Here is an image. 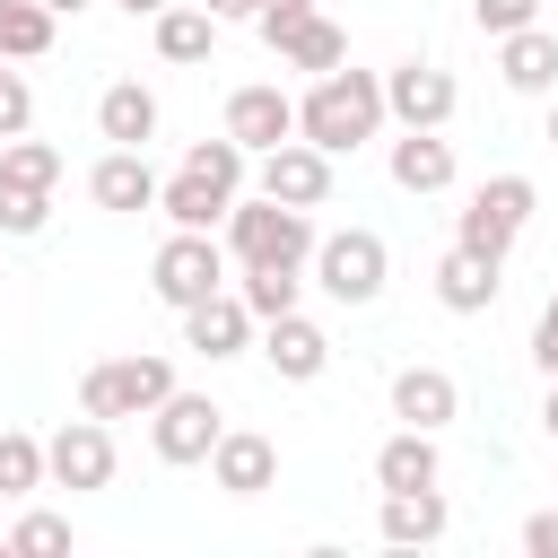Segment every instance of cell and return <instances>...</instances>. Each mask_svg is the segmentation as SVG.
<instances>
[{"label": "cell", "mask_w": 558, "mask_h": 558, "mask_svg": "<svg viewBox=\"0 0 558 558\" xmlns=\"http://www.w3.org/2000/svg\"><path fill=\"white\" fill-rule=\"evenodd\" d=\"M532 366L541 375H558V296L541 305V323H532Z\"/></svg>", "instance_id": "obj_34"}, {"label": "cell", "mask_w": 558, "mask_h": 558, "mask_svg": "<svg viewBox=\"0 0 558 558\" xmlns=\"http://www.w3.org/2000/svg\"><path fill=\"white\" fill-rule=\"evenodd\" d=\"M453 105H462L453 70H436V61H392V70H384V113H392L401 131H445Z\"/></svg>", "instance_id": "obj_9"}, {"label": "cell", "mask_w": 558, "mask_h": 558, "mask_svg": "<svg viewBox=\"0 0 558 558\" xmlns=\"http://www.w3.org/2000/svg\"><path fill=\"white\" fill-rule=\"evenodd\" d=\"M0 514H9V497H0ZM0 532H9V523H0Z\"/></svg>", "instance_id": "obj_41"}, {"label": "cell", "mask_w": 558, "mask_h": 558, "mask_svg": "<svg viewBox=\"0 0 558 558\" xmlns=\"http://www.w3.org/2000/svg\"><path fill=\"white\" fill-rule=\"evenodd\" d=\"M209 480H218L227 497H262V488L279 480V445H270L262 427H227L218 453H209Z\"/></svg>", "instance_id": "obj_14"}, {"label": "cell", "mask_w": 558, "mask_h": 558, "mask_svg": "<svg viewBox=\"0 0 558 558\" xmlns=\"http://www.w3.org/2000/svg\"><path fill=\"white\" fill-rule=\"evenodd\" d=\"M218 436H227V410H218L209 392H183V384H174V392L148 410V445H157V462H174V471H183V462H209Z\"/></svg>", "instance_id": "obj_7"}, {"label": "cell", "mask_w": 558, "mask_h": 558, "mask_svg": "<svg viewBox=\"0 0 558 558\" xmlns=\"http://www.w3.org/2000/svg\"><path fill=\"white\" fill-rule=\"evenodd\" d=\"M235 296L262 314V323H279V314H296V296H305V270H279V262H253L244 279H235Z\"/></svg>", "instance_id": "obj_27"}, {"label": "cell", "mask_w": 558, "mask_h": 558, "mask_svg": "<svg viewBox=\"0 0 558 558\" xmlns=\"http://www.w3.org/2000/svg\"><path fill=\"white\" fill-rule=\"evenodd\" d=\"M262 357H270L279 384H314L331 366V331L314 314H279V323H262Z\"/></svg>", "instance_id": "obj_13"}, {"label": "cell", "mask_w": 558, "mask_h": 558, "mask_svg": "<svg viewBox=\"0 0 558 558\" xmlns=\"http://www.w3.org/2000/svg\"><path fill=\"white\" fill-rule=\"evenodd\" d=\"M52 9L44 0H0V61H44L52 52Z\"/></svg>", "instance_id": "obj_26"}, {"label": "cell", "mask_w": 558, "mask_h": 558, "mask_svg": "<svg viewBox=\"0 0 558 558\" xmlns=\"http://www.w3.org/2000/svg\"><path fill=\"white\" fill-rule=\"evenodd\" d=\"M227 131L262 157V148L296 140V96H288V87H235V96H227Z\"/></svg>", "instance_id": "obj_15"}, {"label": "cell", "mask_w": 558, "mask_h": 558, "mask_svg": "<svg viewBox=\"0 0 558 558\" xmlns=\"http://www.w3.org/2000/svg\"><path fill=\"white\" fill-rule=\"evenodd\" d=\"M305 279H314L331 305H375V296H384V279H392V253H384V235H375V227H331V235L314 244Z\"/></svg>", "instance_id": "obj_5"}, {"label": "cell", "mask_w": 558, "mask_h": 558, "mask_svg": "<svg viewBox=\"0 0 558 558\" xmlns=\"http://www.w3.org/2000/svg\"><path fill=\"white\" fill-rule=\"evenodd\" d=\"M244 192H227V183H209V174H192V166H174L166 174V192H157V209H166V227H227V209H235Z\"/></svg>", "instance_id": "obj_20"}, {"label": "cell", "mask_w": 558, "mask_h": 558, "mask_svg": "<svg viewBox=\"0 0 558 558\" xmlns=\"http://www.w3.org/2000/svg\"><path fill=\"white\" fill-rule=\"evenodd\" d=\"M201 9H209L218 26H227V17H262V0H201Z\"/></svg>", "instance_id": "obj_36"}, {"label": "cell", "mask_w": 558, "mask_h": 558, "mask_svg": "<svg viewBox=\"0 0 558 558\" xmlns=\"http://www.w3.org/2000/svg\"><path fill=\"white\" fill-rule=\"evenodd\" d=\"M471 17H480V35L497 44V35H514V26H541V0H471Z\"/></svg>", "instance_id": "obj_33"}, {"label": "cell", "mask_w": 558, "mask_h": 558, "mask_svg": "<svg viewBox=\"0 0 558 558\" xmlns=\"http://www.w3.org/2000/svg\"><path fill=\"white\" fill-rule=\"evenodd\" d=\"M445 523H453L445 488H384V514H375V532H384L392 549H427V541H445Z\"/></svg>", "instance_id": "obj_17"}, {"label": "cell", "mask_w": 558, "mask_h": 558, "mask_svg": "<svg viewBox=\"0 0 558 558\" xmlns=\"http://www.w3.org/2000/svg\"><path fill=\"white\" fill-rule=\"evenodd\" d=\"M0 183H26V192H52L61 183V148L52 140H0Z\"/></svg>", "instance_id": "obj_29"}, {"label": "cell", "mask_w": 558, "mask_h": 558, "mask_svg": "<svg viewBox=\"0 0 558 558\" xmlns=\"http://www.w3.org/2000/svg\"><path fill=\"white\" fill-rule=\"evenodd\" d=\"M497 78H506L514 96H549V87H558V35H549V26L497 35Z\"/></svg>", "instance_id": "obj_19"}, {"label": "cell", "mask_w": 558, "mask_h": 558, "mask_svg": "<svg viewBox=\"0 0 558 558\" xmlns=\"http://www.w3.org/2000/svg\"><path fill=\"white\" fill-rule=\"evenodd\" d=\"M541 427H549V445H558V375H549V401H541Z\"/></svg>", "instance_id": "obj_38"}, {"label": "cell", "mask_w": 558, "mask_h": 558, "mask_svg": "<svg viewBox=\"0 0 558 558\" xmlns=\"http://www.w3.org/2000/svg\"><path fill=\"white\" fill-rule=\"evenodd\" d=\"M445 480V453H436V427H392L375 445V488H436Z\"/></svg>", "instance_id": "obj_18"}, {"label": "cell", "mask_w": 558, "mask_h": 558, "mask_svg": "<svg viewBox=\"0 0 558 558\" xmlns=\"http://www.w3.org/2000/svg\"><path fill=\"white\" fill-rule=\"evenodd\" d=\"M227 270H235V253H227V235L218 227H174L166 244H157V262H148V288H157V305H201V296H218L227 288Z\"/></svg>", "instance_id": "obj_3"}, {"label": "cell", "mask_w": 558, "mask_h": 558, "mask_svg": "<svg viewBox=\"0 0 558 558\" xmlns=\"http://www.w3.org/2000/svg\"><path fill=\"white\" fill-rule=\"evenodd\" d=\"M96 131H105L113 148H148V140H157V96H148L140 78H113V87L96 96Z\"/></svg>", "instance_id": "obj_22"}, {"label": "cell", "mask_w": 558, "mask_h": 558, "mask_svg": "<svg viewBox=\"0 0 558 558\" xmlns=\"http://www.w3.org/2000/svg\"><path fill=\"white\" fill-rule=\"evenodd\" d=\"M253 331H262V314H253L235 288H218V296L183 305V349H192V357H244V349H253Z\"/></svg>", "instance_id": "obj_11"}, {"label": "cell", "mask_w": 558, "mask_h": 558, "mask_svg": "<svg viewBox=\"0 0 558 558\" xmlns=\"http://www.w3.org/2000/svg\"><path fill=\"white\" fill-rule=\"evenodd\" d=\"M0 541H9V549H70V514H44V506H35V514H17Z\"/></svg>", "instance_id": "obj_31"}, {"label": "cell", "mask_w": 558, "mask_h": 558, "mask_svg": "<svg viewBox=\"0 0 558 558\" xmlns=\"http://www.w3.org/2000/svg\"><path fill=\"white\" fill-rule=\"evenodd\" d=\"M148 26H157V61H174V70H192V61L218 52V17H209V9H183V0H174V9H157Z\"/></svg>", "instance_id": "obj_25"}, {"label": "cell", "mask_w": 558, "mask_h": 558, "mask_svg": "<svg viewBox=\"0 0 558 558\" xmlns=\"http://www.w3.org/2000/svg\"><path fill=\"white\" fill-rule=\"evenodd\" d=\"M44 227H52V192L0 183V235H44Z\"/></svg>", "instance_id": "obj_30"}, {"label": "cell", "mask_w": 558, "mask_h": 558, "mask_svg": "<svg viewBox=\"0 0 558 558\" xmlns=\"http://www.w3.org/2000/svg\"><path fill=\"white\" fill-rule=\"evenodd\" d=\"M523 549H532V558H558V506L523 514Z\"/></svg>", "instance_id": "obj_35"}, {"label": "cell", "mask_w": 558, "mask_h": 558, "mask_svg": "<svg viewBox=\"0 0 558 558\" xmlns=\"http://www.w3.org/2000/svg\"><path fill=\"white\" fill-rule=\"evenodd\" d=\"M26 122H35V87H26L17 61H0V140H17Z\"/></svg>", "instance_id": "obj_32"}, {"label": "cell", "mask_w": 558, "mask_h": 558, "mask_svg": "<svg viewBox=\"0 0 558 558\" xmlns=\"http://www.w3.org/2000/svg\"><path fill=\"white\" fill-rule=\"evenodd\" d=\"M166 392H174V357H157V349H131V357H105V366L78 375L87 418H148Z\"/></svg>", "instance_id": "obj_6"}, {"label": "cell", "mask_w": 558, "mask_h": 558, "mask_svg": "<svg viewBox=\"0 0 558 558\" xmlns=\"http://www.w3.org/2000/svg\"><path fill=\"white\" fill-rule=\"evenodd\" d=\"M122 17H157V9H174V0H113Z\"/></svg>", "instance_id": "obj_37"}, {"label": "cell", "mask_w": 558, "mask_h": 558, "mask_svg": "<svg viewBox=\"0 0 558 558\" xmlns=\"http://www.w3.org/2000/svg\"><path fill=\"white\" fill-rule=\"evenodd\" d=\"M52 471H44V436H26V427H0V497L17 506V497H35Z\"/></svg>", "instance_id": "obj_28"}, {"label": "cell", "mask_w": 558, "mask_h": 558, "mask_svg": "<svg viewBox=\"0 0 558 558\" xmlns=\"http://www.w3.org/2000/svg\"><path fill=\"white\" fill-rule=\"evenodd\" d=\"M270 52H279L288 70H305V78H323V70H340V61H349V35H340L323 9H305V17H296L279 44H270Z\"/></svg>", "instance_id": "obj_23"}, {"label": "cell", "mask_w": 558, "mask_h": 558, "mask_svg": "<svg viewBox=\"0 0 558 558\" xmlns=\"http://www.w3.org/2000/svg\"><path fill=\"white\" fill-rule=\"evenodd\" d=\"M253 192H270V201H288V209H323V201H331V157H323L314 140H279V148L253 157Z\"/></svg>", "instance_id": "obj_10"}, {"label": "cell", "mask_w": 558, "mask_h": 558, "mask_svg": "<svg viewBox=\"0 0 558 558\" xmlns=\"http://www.w3.org/2000/svg\"><path fill=\"white\" fill-rule=\"evenodd\" d=\"M44 9H52V17H78V9H87V0H44Z\"/></svg>", "instance_id": "obj_39"}, {"label": "cell", "mask_w": 558, "mask_h": 558, "mask_svg": "<svg viewBox=\"0 0 558 558\" xmlns=\"http://www.w3.org/2000/svg\"><path fill=\"white\" fill-rule=\"evenodd\" d=\"M497 270H506V262H480V253H462V244H453V253L436 262V305H445V314H488V305H497V288H506Z\"/></svg>", "instance_id": "obj_21"}, {"label": "cell", "mask_w": 558, "mask_h": 558, "mask_svg": "<svg viewBox=\"0 0 558 558\" xmlns=\"http://www.w3.org/2000/svg\"><path fill=\"white\" fill-rule=\"evenodd\" d=\"M44 471H52V488H113V418H61L52 436H44Z\"/></svg>", "instance_id": "obj_8"}, {"label": "cell", "mask_w": 558, "mask_h": 558, "mask_svg": "<svg viewBox=\"0 0 558 558\" xmlns=\"http://www.w3.org/2000/svg\"><path fill=\"white\" fill-rule=\"evenodd\" d=\"M392 183L418 192V201L445 192V183H453V140H436V131H401V140H392Z\"/></svg>", "instance_id": "obj_24"}, {"label": "cell", "mask_w": 558, "mask_h": 558, "mask_svg": "<svg viewBox=\"0 0 558 558\" xmlns=\"http://www.w3.org/2000/svg\"><path fill=\"white\" fill-rule=\"evenodd\" d=\"M314 244H323L314 209H288V201H270V192H244V201L227 209V253H235V270H253V262L305 270V262H314Z\"/></svg>", "instance_id": "obj_2"}, {"label": "cell", "mask_w": 558, "mask_h": 558, "mask_svg": "<svg viewBox=\"0 0 558 558\" xmlns=\"http://www.w3.org/2000/svg\"><path fill=\"white\" fill-rule=\"evenodd\" d=\"M157 166H148V148H105L96 166H87V201L96 209H113V218H140V209H157Z\"/></svg>", "instance_id": "obj_12"}, {"label": "cell", "mask_w": 558, "mask_h": 558, "mask_svg": "<svg viewBox=\"0 0 558 558\" xmlns=\"http://www.w3.org/2000/svg\"><path fill=\"white\" fill-rule=\"evenodd\" d=\"M549 148H558V105H549Z\"/></svg>", "instance_id": "obj_40"}, {"label": "cell", "mask_w": 558, "mask_h": 558, "mask_svg": "<svg viewBox=\"0 0 558 558\" xmlns=\"http://www.w3.org/2000/svg\"><path fill=\"white\" fill-rule=\"evenodd\" d=\"M392 418L401 427H453L462 418V384L445 366H401L392 375Z\"/></svg>", "instance_id": "obj_16"}, {"label": "cell", "mask_w": 558, "mask_h": 558, "mask_svg": "<svg viewBox=\"0 0 558 558\" xmlns=\"http://www.w3.org/2000/svg\"><path fill=\"white\" fill-rule=\"evenodd\" d=\"M392 113H384V78L375 70H323L305 96H296V140H314L323 157H349V148H366L375 131H384Z\"/></svg>", "instance_id": "obj_1"}, {"label": "cell", "mask_w": 558, "mask_h": 558, "mask_svg": "<svg viewBox=\"0 0 558 558\" xmlns=\"http://www.w3.org/2000/svg\"><path fill=\"white\" fill-rule=\"evenodd\" d=\"M532 209H541L532 174H488V183L462 201V218H453V244H462V253H480V262H506V253H514V235L532 227Z\"/></svg>", "instance_id": "obj_4"}]
</instances>
